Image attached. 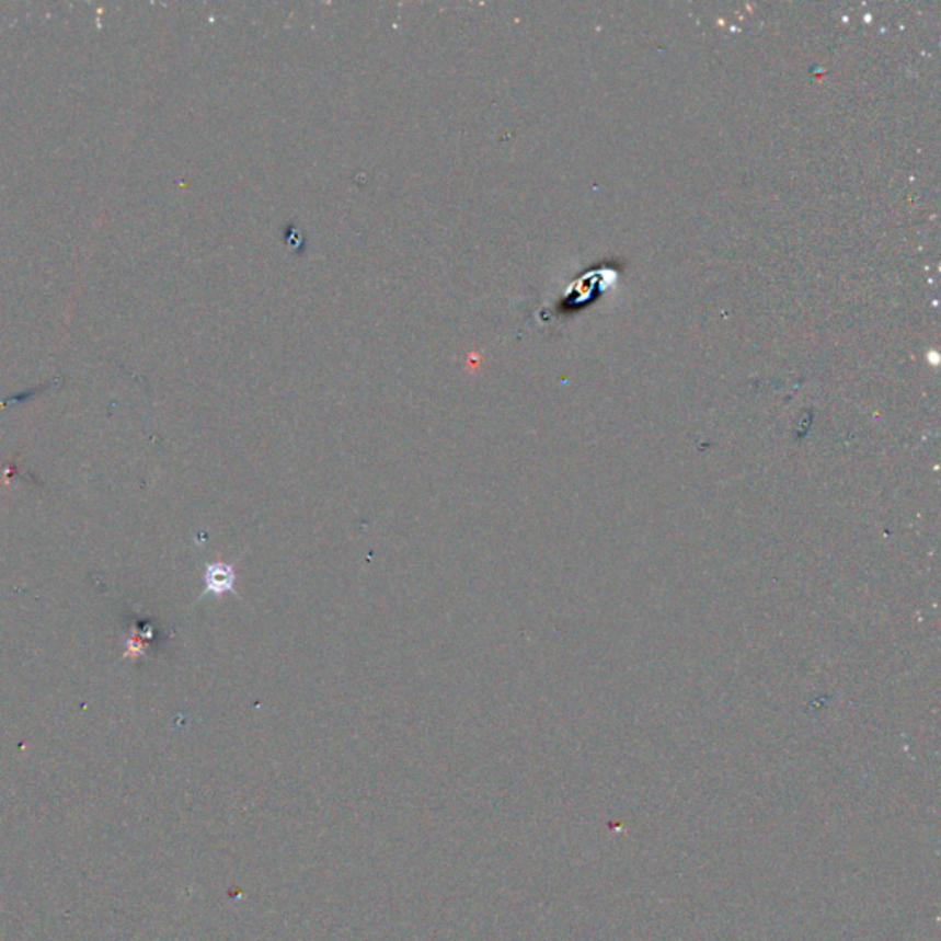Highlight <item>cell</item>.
<instances>
[{
	"mask_svg": "<svg viewBox=\"0 0 941 941\" xmlns=\"http://www.w3.org/2000/svg\"><path fill=\"white\" fill-rule=\"evenodd\" d=\"M205 583L206 588L203 596L214 594L216 598H221L227 593L238 596V593L234 590L236 572L232 565L211 563V565L206 566Z\"/></svg>",
	"mask_w": 941,
	"mask_h": 941,
	"instance_id": "1",
	"label": "cell"
}]
</instances>
